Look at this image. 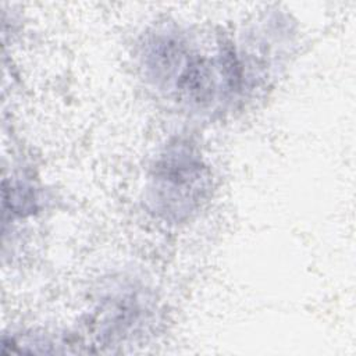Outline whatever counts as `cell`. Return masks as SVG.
<instances>
[{"mask_svg": "<svg viewBox=\"0 0 356 356\" xmlns=\"http://www.w3.org/2000/svg\"><path fill=\"white\" fill-rule=\"evenodd\" d=\"M203 184L200 161L184 149L172 152L156 170L154 202L163 211L179 217L199 202Z\"/></svg>", "mask_w": 356, "mask_h": 356, "instance_id": "1", "label": "cell"}]
</instances>
